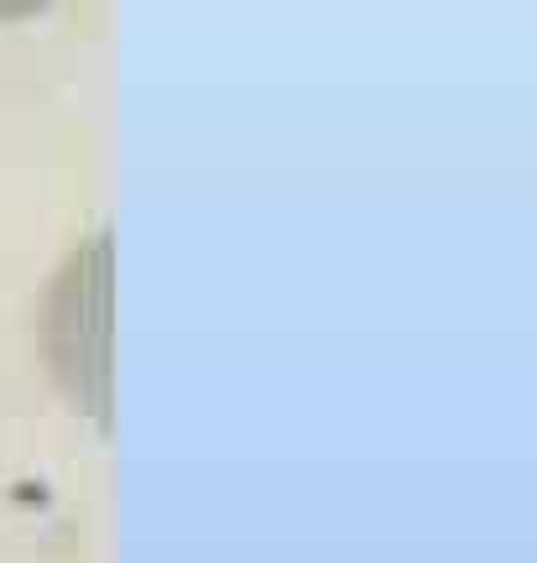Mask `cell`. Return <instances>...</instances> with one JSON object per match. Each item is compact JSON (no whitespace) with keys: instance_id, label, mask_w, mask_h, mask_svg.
<instances>
[{"instance_id":"obj_1","label":"cell","mask_w":537,"mask_h":563,"mask_svg":"<svg viewBox=\"0 0 537 563\" xmlns=\"http://www.w3.org/2000/svg\"><path fill=\"white\" fill-rule=\"evenodd\" d=\"M58 0H0V26L6 21H32V16H42V11H53Z\"/></svg>"}]
</instances>
